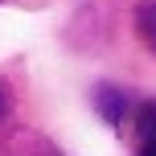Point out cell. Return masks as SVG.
Returning a JSON list of instances; mask_svg holds the SVG:
<instances>
[{"instance_id":"obj_1","label":"cell","mask_w":156,"mask_h":156,"mask_svg":"<svg viewBox=\"0 0 156 156\" xmlns=\"http://www.w3.org/2000/svg\"><path fill=\"white\" fill-rule=\"evenodd\" d=\"M94 107L103 111V119H107L111 127H123V107H127L123 90H115V86H99V94H94Z\"/></svg>"},{"instance_id":"obj_2","label":"cell","mask_w":156,"mask_h":156,"mask_svg":"<svg viewBox=\"0 0 156 156\" xmlns=\"http://www.w3.org/2000/svg\"><path fill=\"white\" fill-rule=\"evenodd\" d=\"M136 33H140V41L156 54V0H144V4L136 8Z\"/></svg>"},{"instance_id":"obj_3","label":"cell","mask_w":156,"mask_h":156,"mask_svg":"<svg viewBox=\"0 0 156 156\" xmlns=\"http://www.w3.org/2000/svg\"><path fill=\"white\" fill-rule=\"evenodd\" d=\"M140 156H156V132L140 136Z\"/></svg>"},{"instance_id":"obj_4","label":"cell","mask_w":156,"mask_h":156,"mask_svg":"<svg viewBox=\"0 0 156 156\" xmlns=\"http://www.w3.org/2000/svg\"><path fill=\"white\" fill-rule=\"evenodd\" d=\"M8 111V90H4V82H0V115Z\"/></svg>"}]
</instances>
